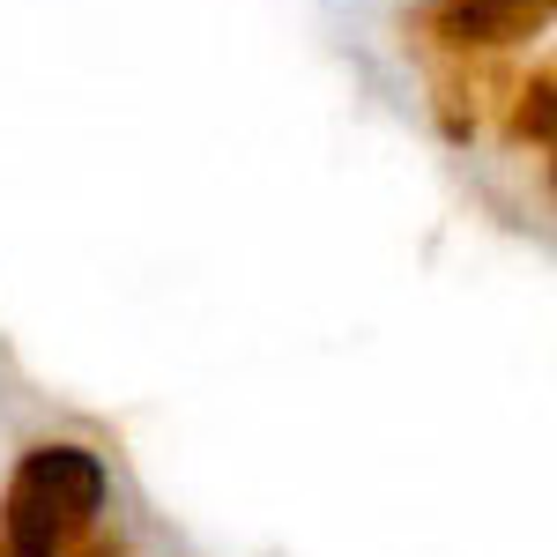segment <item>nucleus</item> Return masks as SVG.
Listing matches in <instances>:
<instances>
[{
	"label": "nucleus",
	"instance_id": "nucleus-4",
	"mask_svg": "<svg viewBox=\"0 0 557 557\" xmlns=\"http://www.w3.org/2000/svg\"><path fill=\"white\" fill-rule=\"evenodd\" d=\"M0 557H30V550H0ZM52 557H75V550H52ZM83 557H120V550H83Z\"/></svg>",
	"mask_w": 557,
	"mask_h": 557
},
{
	"label": "nucleus",
	"instance_id": "nucleus-3",
	"mask_svg": "<svg viewBox=\"0 0 557 557\" xmlns=\"http://www.w3.org/2000/svg\"><path fill=\"white\" fill-rule=\"evenodd\" d=\"M506 141H520V149H550V67H535L528 83L513 89V104H506Z\"/></svg>",
	"mask_w": 557,
	"mask_h": 557
},
{
	"label": "nucleus",
	"instance_id": "nucleus-1",
	"mask_svg": "<svg viewBox=\"0 0 557 557\" xmlns=\"http://www.w3.org/2000/svg\"><path fill=\"white\" fill-rule=\"evenodd\" d=\"M97 513H104V461L89 446H38L0 498V535L8 550L52 557L75 550Z\"/></svg>",
	"mask_w": 557,
	"mask_h": 557
},
{
	"label": "nucleus",
	"instance_id": "nucleus-2",
	"mask_svg": "<svg viewBox=\"0 0 557 557\" xmlns=\"http://www.w3.org/2000/svg\"><path fill=\"white\" fill-rule=\"evenodd\" d=\"M557 0H417L409 8V38L431 60H491L513 45L550 30Z\"/></svg>",
	"mask_w": 557,
	"mask_h": 557
}]
</instances>
